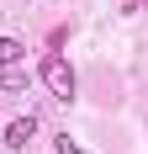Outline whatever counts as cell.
Instances as JSON below:
<instances>
[{
  "label": "cell",
  "mask_w": 148,
  "mask_h": 154,
  "mask_svg": "<svg viewBox=\"0 0 148 154\" xmlns=\"http://www.w3.org/2000/svg\"><path fill=\"white\" fill-rule=\"evenodd\" d=\"M37 75H43V85L58 96V101H74V91H79V75H74V64L64 59V53H48Z\"/></svg>",
  "instance_id": "6da1fadb"
},
{
  "label": "cell",
  "mask_w": 148,
  "mask_h": 154,
  "mask_svg": "<svg viewBox=\"0 0 148 154\" xmlns=\"http://www.w3.org/2000/svg\"><path fill=\"white\" fill-rule=\"evenodd\" d=\"M32 133H37V122L32 117H16V122H5V149H27Z\"/></svg>",
  "instance_id": "7a4b0ae2"
},
{
  "label": "cell",
  "mask_w": 148,
  "mask_h": 154,
  "mask_svg": "<svg viewBox=\"0 0 148 154\" xmlns=\"http://www.w3.org/2000/svg\"><path fill=\"white\" fill-rule=\"evenodd\" d=\"M27 59V43L21 37H0V69H11V64Z\"/></svg>",
  "instance_id": "3957f363"
},
{
  "label": "cell",
  "mask_w": 148,
  "mask_h": 154,
  "mask_svg": "<svg viewBox=\"0 0 148 154\" xmlns=\"http://www.w3.org/2000/svg\"><path fill=\"white\" fill-rule=\"evenodd\" d=\"M0 91H27V69H0Z\"/></svg>",
  "instance_id": "277c9868"
},
{
  "label": "cell",
  "mask_w": 148,
  "mask_h": 154,
  "mask_svg": "<svg viewBox=\"0 0 148 154\" xmlns=\"http://www.w3.org/2000/svg\"><path fill=\"white\" fill-rule=\"evenodd\" d=\"M58 154H85V149H79V143H74L69 133H64V138H58Z\"/></svg>",
  "instance_id": "5b68a950"
}]
</instances>
